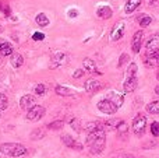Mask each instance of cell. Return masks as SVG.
<instances>
[{"instance_id": "obj_1", "label": "cell", "mask_w": 159, "mask_h": 158, "mask_svg": "<svg viewBox=\"0 0 159 158\" xmlns=\"http://www.w3.org/2000/svg\"><path fill=\"white\" fill-rule=\"evenodd\" d=\"M87 143L89 146V150L92 154H101L105 148V143H106V134L105 130H95L92 133H88Z\"/></svg>"}, {"instance_id": "obj_2", "label": "cell", "mask_w": 159, "mask_h": 158, "mask_svg": "<svg viewBox=\"0 0 159 158\" xmlns=\"http://www.w3.org/2000/svg\"><path fill=\"white\" fill-rule=\"evenodd\" d=\"M0 153L8 157H22L27 154V148L18 143H3L0 144Z\"/></svg>"}, {"instance_id": "obj_3", "label": "cell", "mask_w": 159, "mask_h": 158, "mask_svg": "<svg viewBox=\"0 0 159 158\" xmlns=\"http://www.w3.org/2000/svg\"><path fill=\"white\" fill-rule=\"evenodd\" d=\"M145 128H147V118L145 115L143 114H138L137 116L134 118L133 120V130L137 136H143L144 132H145Z\"/></svg>"}, {"instance_id": "obj_4", "label": "cell", "mask_w": 159, "mask_h": 158, "mask_svg": "<svg viewBox=\"0 0 159 158\" xmlns=\"http://www.w3.org/2000/svg\"><path fill=\"white\" fill-rule=\"evenodd\" d=\"M98 109L106 115H113V114H116V111H117L119 108L110 100H102L98 102Z\"/></svg>"}, {"instance_id": "obj_5", "label": "cell", "mask_w": 159, "mask_h": 158, "mask_svg": "<svg viewBox=\"0 0 159 158\" xmlns=\"http://www.w3.org/2000/svg\"><path fill=\"white\" fill-rule=\"evenodd\" d=\"M43 115H45V108L43 106L34 105L31 109H28L27 119L31 120V122H36V120H39L41 118H43Z\"/></svg>"}, {"instance_id": "obj_6", "label": "cell", "mask_w": 159, "mask_h": 158, "mask_svg": "<svg viewBox=\"0 0 159 158\" xmlns=\"http://www.w3.org/2000/svg\"><path fill=\"white\" fill-rule=\"evenodd\" d=\"M144 64L149 69L152 67H159V50L155 52H147V55L144 56Z\"/></svg>"}, {"instance_id": "obj_7", "label": "cell", "mask_w": 159, "mask_h": 158, "mask_svg": "<svg viewBox=\"0 0 159 158\" xmlns=\"http://www.w3.org/2000/svg\"><path fill=\"white\" fill-rule=\"evenodd\" d=\"M143 38H144V32L143 31H137V32L133 35V41H131V49L134 53H138L141 49V45H143Z\"/></svg>"}, {"instance_id": "obj_8", "label": "cell", "mask_w": 159, "mask_h": 158, "mask_svg": "<svg viewBox=\"0 0 159 158\" xmlns=\"http://www.w3.org/2000/svg\"><path fill=\"white\" fill-rule=\"evenodd\" d=\"M124 28H126V25H124V22H117V24L113 27L112 30V34H110V39L112 41H119V39L123 36L124 34Z\"/></svg>"}, {"instance_id": "obj_9", "label": "cell", "mask_w": 159, "mask_h": 158, "mask_svg": "<svg viewBox=\"0 0 159 158\" xmlns=\"http://www.w3.org/2000/svg\"><path fill=\"white\" fill-rule=\"evenodd\" d=\"M66 62H67V55H64V53H61V52L55 53V55H53V58H52V64H50V69H56V67L64 64Z\"/></svg>"}, {"instance_id": "obj_10", "label": "cell", "mask_w": 159, "mask_h": 158, "mask_svg": "<svg viewBox=\"0 0 159 158\" xmlns=\"http://www.w3.org/2000/svg\"><path fill=\"white\" fill-rule=\"evenodd\" d=\"M137 86H138L137 77H127L123 84V90H124V92H133L137 88Z\"/></svg>"}, {"instance_id": "obj_11", "label": "cell", "mask_w": 159, "mask_h": 158, "mask_svg": "<svg viewBox=\"0 0 159 158\" xmlns=\"http://www.w3.org/2000/svg\"><path fill=\"white\" fill-rule=\"evenodd\" d=\"M145 48H147V52H155V50H159V35H152L151 38L147 41Z\"/></svg>"}, {"instance_id": "obj_12", "label": "cell", "mask_w": 159, "mask_h": 158, "mask_svg": "<svg viewBox=\"0 0 159 158\" xmlns=\"http://www.w3.org/2000/svg\"><path fill=\"white\" fill-rule=\"evenodd\" d=\"M61 142H63L64 146L71 147V148H74V150H81V148H82V146L78 144V143L75 142L71 136H69V134H63V136H61Z\"/></svg>"}, {"instance_id": "obj_13", "label": "cell", "mask_w": 159, "mask_h": 158, "mask_svg": "<svg viewBox=\"0 0 159 158\" xmlns=\"http://www.w3.org/2000/svg\"><path fill=\"white\" fill-rule=\"evenodd\" d=\"M35 104V98L32 95H24V97L20 100V106L22 109H31Z\"/></svg>"}, {"instance_id": "obj_14", "label": "cell", "mask_w": 159, "mask_h": 158, "mask_svg": "<svg viewBox=\"0 0 159 158\" xmlns=\"http://www.w3.org/2000/svg\"><path fill=\"white\" fill-rule=\"evenodd\" d=\"M101 88H102V84L99 83L98 80L91 78V80H88L87 83H85V90H87L88 92H96V91H99Z\"/></svg>"}, {"instance_id": "obj_15", "label": "cell", "mask_w": 159, "mask_h": 158, "mask_svg": "<svg viewBox=\"0 0 159 158\" xmlns=\"http://www.w3.org/2000/svg\"><path fill=\"white\" fill-rule=\"evenodd\" d=\"M107 100L112 101V102L115 104L117 108H120V106L123 105V102H124L123 95L117 94V92H115V91H112V92H109V94H107Z\"/></svg>"}, {"instance_id": "obj_16", "label": "cell", "mask_w": 159, "mask_h": 158, "mask_svg": "<svg viewBox=\"0 0 159 158\" xmlns=\"http://www.w3.org/2000/svg\"><path fill=\"white\" fill-rule=\"evenodd\" d=\"M140 4H141V0H127L126 6H124V11H126V14H131L133 11L137 10Z\"/></svg>"}, {"instance_id": "obj_17", "label": "cell", "mask_w": 159, "mask_h": 158, "mask_svg": "<svg viewBox=\"0 0 159 158\" xmlns=\"http://www.w3.org/2000/svg\"><path fill=\"white\" fill-rule=\"evenodd\" d=\"M96 14H98L99 18L107 20V18H110V17H112V8H110L109 6H102V7L98 8Z\"/></svg>"}, {"instance_id": "obj_18", "label": "cell", "mask_w": 159, "mask_h": 158, "mask_svg": "<svg viewBox=\"0 0 159 158\" xmlns=\"http://www.w3.org/2000/svg\"><path fill=\"white\" fill-rule=\"evenodd\" d=\"M105 130V123H101V122H89L87 126H85V132L87 133H92L95 130Z\"/></svg>"}, {"instance_id": "obj_19", "label": "cell", "mask_w": 159, "mask_h": 158, "mask_svg": "<svg viewBox=\"0 0 159 158\" xmlns=\"http://www.w3.org/2000/svg\"><path fill=\"white\" fill-rule=\"evenodd\" d=\"M10 63L13 67H16V69H18V67L22 66V63H24V58H22L20 53H13L10 58Z\"/></svg>"}, {"instance_id": "obj_20", "label": "cell", "mask_w": 159, "mask_h": 158, "mask_svg": "<svg viewBox=\"0 0 159 158\" xmlns=\"http://www.w3.org/2000/svg\"><path fill=\"white\" fill-rule=\"evenodd\" d=\"M82 64H84V69L87 70V72H89V73H98V70H96V64H95V62H93L92 59H84Z\"/></svg>"}, {"instance_id": "obj_21", "label": "cell", "mask_w": 159, "mask_h": 158, "mask_svg": "<svg viewBox=\"0 0 159 158\" xmlns=\"http://www.w3.org/2000/svg\"><path fill=\"white\" fill-rule=\"evenodd\" d=\"M147 112L151 115H158L159 114V101H152L147 105Z\"/></svg>"}, {"instance_id": "obj_22", "label": "cell", "mask_w": 159, "mask_h": 158, "mask_svg": "<svg viewBox=\"0 0 159 158\" xmlns=\"http://www.w3.org/2000/svg\"><path fill=\"white\" fill-rule=\"evenodd\" d=\"M35 21H36V24H38L39 27H48V25H49V18H48L43 13L38 14L36 18H35Z\"/></svg>"}, {"instance_id": "obj_23", "label": "cell", "mask_w": 159, "mask_h": 158, "mask_svg": "<svg viewBox=\"0 0 159 158\" xmlns=\"http://www.w3.org/2000/svg\"><path fill=\"white\" fill-rule=\"evenodd\" d=\"M56 94L61 95V97H69V95H73V91L70 88H67V87H63V86H57L55 88Z\"/></svg>"}, {"instance_id": "obj_24", "label": "cell", "mask_w": 159, "mask_h": 158, "mask_svg": "<svg viewBox=\"0 0 159 158\" xmlns=\"http://www.w3.org/2000/svg\"><path fill=\"white\" fill-rule=\"evenodd\" d=\"M137 73H138V69H137V64L135 63H131L127 69V73L126 76L127 77H137Z\"/></svg>"}, {"instance_id": "obj_25", "label": "cell", "mask_w": 159, "mask_h": 158, "mask_svg": "<svg viewBox=\"0 0 159 158\" xmlns=\"http://www.w3.org/2000/svg\"><path fill=\"white\" fill-rule=\"evenodd\" d=\"M152 22V18L149 16H141L140 17V20H138V24L141 25L143 28H145V27H148L149 24Z\"/></svg>"}, {"instance_id": "obj_26", "label": "cell", "mask_w": 159, "mask_h": 158, "mask_svg": "<svg viewBox=\"0 0 159 158\" xmlns=\"http://www.w3.org/2000/svg\"><path fill=\"white\" fill-rule=\"evenodd\" d=\"M13 55V48H11L10 44L4 45V46L0 49V56H11Z\"/></svg>"}, {"instance_id": "obj_27", "label": "cell", "mask_w": 159, "mask_h": 158, "mask_svg": "<svg viewBox=\"0 0 159 158\" xmlns=\"http://www.w3.org/2000/svg\"><path fill=\"white\" fill-rule=\"evenodd\" d=\"M63 126H64V122H63V120H55V122L49 123V126H48V128L52 129V130H60Z\"/></svg>"}, {"instance_id": "obj_28", "label": "cell", "mask_w": 159, "mask_h": 158, "mask_svg": "<svg viewBox=\"0 0 159 158\" xmlns=\"http://www.w3.org/2000/svg\"><path fill=\"white\" fill-rule=\"evenodd\" d=\"M70 126H71L75 132H81V122H80L78 119H75V118H73V119L70 120Z\"/></svg>"}, {"instance_id": "obj_29", "label": "cell", "mask_w": 159, "mask_h": 158, "mask_svg": "<svg viewBox=\"0 0 159 158\" xmlns=\"http://www.w3.org/2000/svg\"><path fill=\"white\" fill-rule=\"evenodd\" d=\"M7 105H8V100H7V97H6L4 94H0V109H6L7 108Z\"/></svg>"}, {"instance_id": "obj_30", "label": "cell", "mask_w": 159, "mask_h": 158, "mask_svg": "<svg viewBox=\"0 0 159 158\" xmlns=\"http://www.w3.org/2000/svg\"><path fill=\"white\" fill-rule=\"evenodd\" d=\"M129 59H130V56L127 55V53H121L120 59H119V67H123L124 64L129 62Z\"/></svg>"}, {"instance_id": "obj_31", "label": "cell", "mask_w": 159, "mask_h": 158, "mask_svg": "<svg viewBox=\"0 0 159 158\" xmlns=\"http://www.w3.org/2000/svg\"><path fill=\"white\" fill-rule=\"evenodd\" d=\"M35 92L38 95H43L45 92H46V86H43V84H38V86L35 87Z\"/></svg>"}, {"instance_id": "obj_32", "label": "cell", "mask_w": 159, "mask_h": 158, "mask_svg": "<svg viewBox=\"0 0 159 158\" xmlns=\"http://www.w3.org/2000/svg\"><path fill=\"white\" fill-rule=\"evenodd\" d=\"M151 133L154 134L155 137L159 136V123H158V122H154V123L151 125Z\"/></svg>"}, {"instance_id": "obj_33", "label": "cell", "mask_w": 159, "mask_h": 158, "mask_svg": "<svg viewBox=\"0 0 159 158\" xmlns=\"http://www.w3.org/2000/svg\"><path fill=\"white\" fill-rule=\"evenodd\" d=\"M116 130H117L119 133H127V132H129V126H127L124 122H121L120 125H119V128L116 129Z\"/></svg>"}, {"instance_id": "obj_34", "label": "cell", "mask_w": 159, "mask_h": 158, "mask_svg": "<svg viewBox=\"0 0 159 158\" xmlns=\"http://www.w3.org/2000/svg\"><path fill=\"white\" fill-rule=\"evenodd\" d=\"M35 132H36V133L31 136L32 139H39V137H43V136H45V132L42 130V129H38V130H35Z\"/></svg>"}, {"instance_id": "obj_35", "label": "cell", "mask_w": 159, "mask_h": 158, "mask_svg": "<svg viewBox=\"0 0 159 158\" xmlns=\"http://www.w3.org/2000/svg\"><path fill=\"white\" fill-rule=\"evenodd\" d=\"M32 39L34 41H42V39H45V35L42 32H35L32 35Z\"/></svg>"}, {"instance_id": "obj_36", "label": "cell", "mask_w": 159, "mask_h": 158, "mask_svg": "<svg viewBox=\"0 0 159 158\" xmlns=\"http://www.w3.org/2000/svg\"><path fill=\"white\" fill-rule=\"evenodd\" d=\"M82 76H84V70L78 69V70H75V72H74L73 77H74V78H80V77H82Z\"/></svg>"}, {"instance_id": "obj_37", "label": "cell", "mask_w": 159, "mask_h": 158, "mask_svg": "<svg viewBox=\"0 0 159 158\" xmlns=\"http://www.w3.org/2000/svg\"><path fill=\"white\" fill-rule=\"evenodd\" d=\"M78 16V11L77 10H70L69 11V17H71V18H74V17Z\"/></svg>"}, {"instance_id": "obj_38", "label": "cell", "mask_w": 159, "mask_h": 158, "mask_svg": "<svg viewBox=\"0 0 159 158\" xmlns=\"http://www.w3.org/2000/svg\"><path fill=\"white\" fill-rule=\"evenodd\" d=\"M116 158H134V157L130 156V154H120V156H117Z\"/></svg>"}, {"instance_id": "obj_39", "label": "cell", "mask_w": 159, "mask_h": 158, "mask_svg": "<svg viewBox=\"0 0 159 158\" xmlns=\"http://www.w3.org/2000/svg\"><path fill=\"white\" fill-rule=\"evenodd\" d=\"M8 42L7 41H4V39H0V49H2L3 46H4V45H7Z\"/></svg>"}, {"instance_id": "obj_40", "label": "cell", "mask_w": 159, "mask_h": 158, "mask_svg": "<svg viewBox=\"0 0 159 158\" xmlns=\"http://www.w3.org/2000/svg\"><path fill=\"white\" fill-rule=\"evenodd\" d=\"M155 92H157V94L159 95V84H158V86H157V87H155Z\"/></svg>"}, {"instance_id": "obj_41", "label": "cell", "mask_w": 159, "mask_h": 158, "mask_svg": "<svg viewBox=\"0 0 159 158\" xmlns=\"http://www.w3.org/2000/svg\"><path fill=\"white\" fill-rule=\"evenodd\" d=\"M157 80L159 81V70H158V73H157Z\"/></svg>"}, {"instance_id": "obj_42", "label": "cell", "mask_w": 159, "mask_h": 158, "mask_svg": "<svg viewBox=\"0 0 159 158\" xmlns=\"http://www.w3.org/2000/svg\"><path fill=\"white\" fill-rule=\"evenodd\" d=\"M0 111H2V109H0Z\"/></svg>"}]
</instances>
